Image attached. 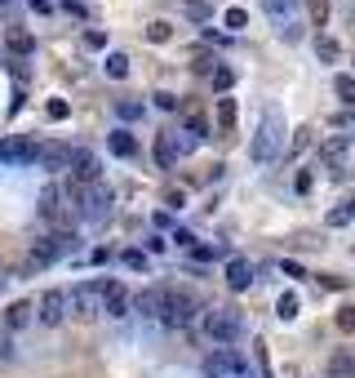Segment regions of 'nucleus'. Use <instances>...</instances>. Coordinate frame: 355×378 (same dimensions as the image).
Segmentation results:
<instances>
[{
  "label": "nucleus",
  "instance_id": "obj_35",
  "mask_svg": "<svg viewBox=\"0 0 355 378\" xmlns=\"http://www.w3.org/2000/svg\"><path fill=\"white\" fill-rule=\"evenodd\" d=\"M84 45H89V49H103L107 36H103V31H84Z\"/></svg>",
  "mask_w": 355,
  "mask_h": 378
},
{
  "label": "nucleus",
  "instance_id": "obj_21",
  "mask_svg": "<svg viewBox=\"0 0 355 378\" xmlns=\"http://www.w3.org/2000/svg\"><path fill=\"white\" fill-rule=\"evenodd\" d=\"M169 36H174V23H164V18H156V23L147 27V40H151V45H164Z\"/></svg>",
  "mask_w": 355,
  "mask_h": 378
},
{
  "label": "nucleus",
  "instance_id": "obj_28",
  "mask_svg": "<svg viewBox=\"0 0 355 378\" xmlns=\"http://www.w3.org/2000/svg\"><path fill=\"white\" fill-rule=\"evenodd\" d=\"M315 58L333 62V58H337V40H333V36H320V40H315Z\"/></svg>",
  "mask_w": 355,
  "mask_h": 378
},
{
  "label": "nucleus",
  "instance_id": "obj_34",
  "mask_svg": "<svg viewBox=\"0 0 355 378\" xmlns=\"http://www.w3.org/2000/svg\"><path fill=\"white\" fill-rule=\"evenodd\" d=\"M120 116H125V121H133V116H142V103H133V98H125V103H120Z\"/></svg>",
  "mask_w": 355,
  "mask_h": 378
},
{
  "label": "nucleus",
  "instance_id": "obj_6",
  "mask_svg": "<svg viewBox=\"0 0 355 378\" xmlns=\"http://www.w3.org/2000/svg\"><path fill=\"white\" fill-rule=\"evenodd\" d=\"M67 183L76 187H89V183H103V160H98L94 152H84V147H72V165H67Z\"/></svg>",
  "mask_w": 355,
  "mask_h": 378
},
{
  "label": "nucleus",
  "instance_id": "obj_16",
  "mask_svg": "<svg viewBox=\"0 0 355 378\" xmlns=\"http://www.w3.org/2000/svg\"><path fill=\"white\" fill-rule=\"evenodd\" d=\"M5 45H9V54H13V58L36 54V36H31L27 27H9V31H5Z\"/></svg>",
  "mask_w": 355,
  "mask_h": 378
},
{
  "label": "nucleus",
  "instance_id": "obj_38",
  "mask_svg": "<svg viewBox=\"0 0 355 378\" xmlns=\"http://www.w3.org/2000/svg\"><path fill=\"white\" fill-rule=\"evenodd\" d=\"M351 23H355V9H351Z\"/></svg>",
  "mask_w": 355,
  "mask_h": 378
},
{
  "label": "nucleus",
  "instance_id": "obj_29",
  "mask_svg": "<svg viewBox=\"0 0 355 378\" xmlns=\"http://www.w3.org/2000/svg\"><path fill=\"white\" fill-rule=\"evenodd\" d=\"M125 267L129 272H147V254L142 250H125Z\"/></svg>",
  "mask_w": 355,
  "mask_h": 378
},
{
  "label": "nucleus",
  "instance_id": "obj_7",
  "mask_svg": "<svg viewBox=\"0 0 355 378\" xmlns=\"http://www.w3.org/2000/svg\"><path fill=\"white\" fill-rule=\"evenodd\" d=\"M40 152V143L36 138H27V134H9V138H0V165H31Z\"/></svg>",
  "mask_w": 355,
  "mask_h": 378
},
{
  "label": "nucleus",
  "instance_id": "obj_12",
  "mask_svg": "<svg viewBox=\"0 0 355 378\" xmlns=\"http://www.w3.org/2000/svg\"><path fill=\"white\" fill-rule=\"evenodd\" d=\"M36 316H40V325H62L67 321V289H45Z\"/></svg>",
  "mask_w": 355,
  "mask_h": 378
},
{
  "label": "nucleus",
  "instance_id": "obj_37",
  "mask_svg": "<svg viewBox=\"0 0 355 378\" xmlns=\"http://www.w3.org/2000/svg\"><path fill=\"white\" fill-rule=\"evenodd\" d=\"M0 18H9V0H0Z\"/></svg>",
  "mask_w": 355,
  "mask_h": 378
},
{
  "label": "nucleus",
  "instance_id": "obj_25",
  "mask_svg": "<svg viewBox=\"0 0 355 378\" xmlns=\"http://www.w3.org/2000/svg\"><path fill=\"white\" fill-rule=\"evenodd\" d=\"M231 80H235L231 67H213V72H209V85H213L218 94H227V89H231Z\"/></svg>",
  "mask_w": 355,
  "mask_h": 378
},
{
  "label": "nucleus",
  "instance_id": "obj_31",
  "mask_svg": "<svg viewBox=\"0 0 355 378\" xmlns=\"http://www.w3.org/2000/svg\"><path fill=\"white\" fill-rule=\"evenodd\" d=\"M337 330H355V307H342V311H337Z\"/></svg>",
  "mask_w": 355,
  "mask_h": 378
},
{
  "label": "nucleus",
  "instance_id": "obj_24",
  "mask_svg": "<svg viewBox=\"0 0 355 378\" xmlns=\"http://www.w3.org/2000/svg\"><path fill=\"white\" fill-rule=\"evenodd\" d=\"M103 67H107V76L125 80V76H129V58H125V54H107V62H103Z\"/></svg>",
  "mask_w": 355,
  "mask_h": 378
},
{
  "label": "nucleus",
  "instance_id": "obj_11",
  "mask_svg": "<svg viewBox=\"0 0 355 378\" xmlns=\"http://www.w3.org/2000/svg\"><path fill=\"white\" fill-rule=\"evenodd\" d=\"M164 299H169V285H147L138 299H129V307L138 311V316L160 321V316H164Z\"/></svg>",
  "mask_w": 355,
  "mask_h": 378
},
{
  "label": "nucleus",
  "instance_id": "obj_9",
  "mask_svg": "<svg viewBox=\"0 0 355 378\" xmlns=\"http://www.w3.org/2000/svg\"><path fill=\"white\" fill-rule=\"evenodd\" d=\"M160 321L169 325V330H182V325H191V294L169 285V299H164V316H160Z\"/></svg>",
  "mask_w": 355,
  "mask_h": 378
},
{
  "label": "nucleus",
  "instance_id": "obj_3",
  "mask_svg": "<svg viewBox=\"0 0 355 378\" xmlns=\"http://www.w3.org/2000/svg\"><path fill=\"white\" fill-rule=\"evenodd\" d=\"M67 250H76V227H62V232H49L40 236L36 245H31V254H27V267H49V262H58Z\"/></svg>",
  "mask_w": 355,
  "mask_h": 378
},
{
  "label": "nucleus",
  "instance_id": "obj_1",
  "mask_svg": "<svg viewBox=\"0 0 355 378\" xmlns=\"http://www.w3.org/2000/svg\"><path fill=\"white\" fill-rule=\"evenodd\" d=\"M284 134H289V125H284L280 107H266L258 134H253V143H249V156L258 160V165H271V160L284 152Z\"/></svg>",
  "mask_w": 355,
  "mask_h": 378
},
{
  "label": "nucleus",
  "instance_id": "obj_20",
  "mask_svg": "<svg viewBox=\"0 0 355 378\" xmlns=\"http://www.w3.org/2000/svg\"><path fill=\"white\" fill-rule=\"evenodd\" d=\"M111 152L115 156H133V152H138V143H133L129 129H115V134H111Z\"/></svg>",
  "mask_w": 355,
  "mask_h": 378
},
{
  "label": "nucleus",
  "instance_id": "obj_36",
  "mask_svg": "<svg viewBox=\"0 0 355 378\" xmlns=\"http://www.w3.org/2000/svg\"><path fill=\"white\" fill-rule=\"evenodd\" d=\"M333 125H342V129H355V111H346V116H337Z\"/></svg>",
  "mask_w": 355,
  "mask_h": 378
},
{
  "label": "nucleus",
  "instance_id": "obj_2",
  "mask_svg": "<svg viewBox=\"0 0 355 378\" xmlns=\"http://www.w3.org/2000/svg\"><path fill=\"white\" fill-rule=\"evenodd\" d=\"M200 330H205V338L213 343V348H227V343L240 338L244 321L235 307H205V321H200Z\"/></svg>",
  "mask_w": 355,
  "mask_h": 378
},
{
  "label": "nucleus",
  "instance_id": "obj_30",
  "mask_svg": "<svg viewBox=\"0 0 355 378\" xmlns=\"http://www.w3.org/2000/svg\"><path fill=\"white\" fill-rule=\"evenodd\" d=\"M222 23H227V27H231V31H240V27H244V23H249V13H244V9H240V5H235V9H227V18H222Z\"/></svg>",
  "mask_w": 355,
  "mask_h": 378
},
{
  "label": "nucleus",
  "instance_id": "obj_26",
  "mask_svg": "<svg viewBox=\"0 0 355 378\" xmlns=\"http://www.w3.org/2000/svg\"><path fill=\"white\" fill-rule=\"evenodd\" d=\"M276 316H280V321H293V316H298V294H280Z\"/></svg>",
  "mask_w": 355,
  "mask_h": 378
},
{
  "label": "nucleus",
  "instance_id": "obj_18",
  "mask_svg": "<svg viewBox=\"0 0 355 378\" xmlns=\"http://www.w3.org/2000/svg\"><path fill=\"white\" fill-rule=\"evenodd\" d=\"M329 374L333 378H355V356L342 348V352H333V360H329Z\"/></svg>",
  "mask_w": 355,
  "mask_h": 378
},
{
  "label": "nucleus",
  "instance_id": "obj_13",
  "mask_svg": "<svg viewBox=\"0 0 355 378\" xmlns=\"http://www.w3.org/2000/svg\"><path fill=\"white\" fill-rule=\"evenodd\" d=\"M182 152H191V138H178L174 129H164V134L156 138V160H160V169H174V160Z\"/></svg>",
  "mask_w": 355,
  "mask_h": 378
},
{
  "label": "nucleus",
  "instance_id": "obj_19",
  "mask_svg": "<svg viewBox=\"0 0 355 378\" xmlns=\"http://www.w3.org/2000/svg\"><path fill=\"white\" fill-rule=\"evenodd\" d=\"M355 218V196H346V201H337V209H329V227H346Z\"/></svg>",
  "mask_w": 355,
  "mask_h": 378
},
{
  "label": "nucleus",
  "instance_id": "obj_8",
  "mask_svg": "<svg viewBox=\"0 0 355 378\" xmlns=\"http://www.w3.org/2000/svg\"><path fill=\"white\" fill-rule=\"evenodd\" d=\"M262 9L271 13V23H276L280 36L298 40V0H262Z\"/></svg>",
  "mask_w": 355,
  "mask_h": 378
},
{
  "label": "nucleus",
  "instance_id": "obj_10",
  "mask_svg": "<svg viewBox=\"0 0 355 378\" xmlns=\"http://www.w3.org/2000/svg\"><path fill=\"white\" fill-rule=\"evenodd\" d=\"M205 374L209 378H227V374H244V356L231 352V348H213L205 356Z\"/></svg>",
  "mask_w": 355,
  "mask_h": 378
},
{
  "label": "nucleus",
  "instance_id": "obj_17",
  "mask_svg": "<svg viewBox=\"0 0 355 378\" xmlns=\"http://www.w3.org/2000/svg\"><path fill=\"white\" fill-rule=\"evenodd\" d=\"M227 285H231L235 294L253 285V262H249V258H231V262H227Z\"/></svg>",
  "mask_w": 355,
  "mask_h": 378
},
{
  "label": "nucleus",
  "instance_id": "obj_27",
  "mask_svg": "<svg viewBox=\"0 0 355 378\" xmlns=\"http://www.w3.org/2000/svg\"><path fill=\"white\" fill-rule=\"evenodd\" d=\"M218 125H222V129L235 125V103H231V98H218Z\"/></svg>",
  "mask_w": 355,
  "mask_h": 378
},
{
  "label": "nucleus",
  "instance_id": "obj_23",
  "mask_svg": "<svg viewBox=\"0 0 355 378\" xmlns=\"http://www.w3.org/2000/svg\"><path fill=\"white\" fill-rule=\"evenodd\" d=\"M333 89H337V98H342L346 107H355V76H337Z\"/></svg>",
  "mask_w": 355,
  "mask_h": 378
},
{
  "label": "nucleus",
  "instance_id": "obj_33",
  "mask_svg": "<svg viewBox=\"0 0 355 378\" xmlns=\"http://www.w3.org/2000/svg\"><path fill=\"white\" fill-rule=\"evenodd\" d=\"M45 111H49V121H67V103H62V98H54Z\"/></svg>",
  "mask_w": 355,
  "mask_h": 378
},
{
  "label": "nucleus",
  "instance_id": "obj_4",
  "mask_svg": "<svg viewBox=\"0 0 355 378\" xmlns=\"http://www.w3.org/2000/svg\"><path fill=\"white\" fill-rule=\"evenodd\" d=\"M111 187L107 183H89V187H76V218H89V223H103L111 218Z\"/></svg>",
  "mask_w": 355,
  "mask_h": 378
},
{
  "label": "nucleus",
  "instance_id": "obj_15",
  "mask_svg": "<svg viewBox=\"0 0 355 378\" xmlns=\"http://www.w3.org/2000/svg\"><path fill=\"white\" fill-rule=\"evenodd\" d=\"M36 160L45 169H54V174H62L67 165H72V143H40V152H36Z\"/></svg>",
  "mask_w": 355,
  "mask_h": 378
},
{
  "label": "nucleus",
  "instance_id": "obj_5",
  "mask_svg": "<svg viewBox=\"0 0 355 378\" xmlns=\"http://www.w3.org/2000/svg\"><path fill=\"white\" fill-rule=\"evenodd\" d=\"M67 316H76V321H98L103 316V285L84 281L76 289H67Z\"/></svg>",
  "mask_w": 355,
  "mask_h": 378
},
{
  "label": "nucleus",
  "instance_id": "obj_32",
  "mask_svg": "<svg viewBox=\"0 0 355 378\" xmlns=\"http://www.w3.org/2000/svg\"><path fill=\"white\" fill-rule=\"evenodd\" d=\"M191 254H196L200 262H205V258H218L222 250H218V245H191Z\"/></svg>",
  "mask_w": 355,
  "mask_h": 378
},
{
  "label": "nucleus",
  "instance_id": "obj_14",
  "mask_svg": "<svg viewBox=\"0 0 355 378\" xmlns=\"http://www.w3.org/2000/svg\"><path fill=\"white\" fill-rule=\"evenodd\" d=\"M103 285V316H129V294L120 281H98Z\"/></svg>",
  "mask_w": 355,
  "mask_h": 378
},
{
  "label": "nucleus",
  "instance_id": "obj_22",
  "mask_svg": "<svg viewBox=\"0 0 355 378\" xmlns=\"http://www.w3.org/2000/svg\"><path fill=\"white\" fill-rule=\"evenodd\" d=\"M31 311H36V307H31V303H13V307H9V316H5V321L13 325V330H23V325L31 321Z\"/></svg>",
  "mask_w": 355,
  "mask_h": 378
},
{
  "label": "nucleus",
  "instance_id": "obj_39",
  "mask_svg": "<svg viewBox=\"0 0 355 378\" xmlns=\"http://www.w3.org/2000/svg\"><path fill=\"white\" fill-rule=\"evenodd\" d=\"M351 62H355V58H351Z\"/></svg>",
  "mask_w": 355,
  "mask_h": 378
}]
</instances>
